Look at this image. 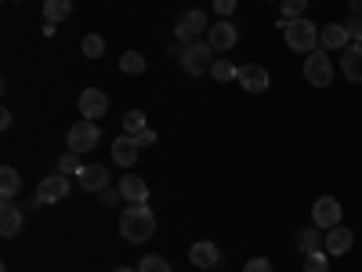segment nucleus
<instances>
[{"label":"nucleus","mask_w":362,"mask_h":272,"mask_svg":"<svg viewBox=\"0 0 362 272\" xmlns=\"http://www.w3.org/2000/svg\"><path fill=\"white\" fill-rule=\"evenodd\" d=\"M69 196V178L66 174H47L44 181H40V186H37V200L40 203H62Z\"/></svg>","instance_id":"obj_9"},{"label":"nucleus","mask_w":362,"mask_h":272,"mask_svg":"<svg viewBox=\"0 0 362 272\" xmlns=\"http://www.w3.org/2000/svg\"><path fill=\"white\" fill-rule=\"evenodd\" d=\"M145 55L141 51H124V55H119V69H124L127 76H141L145 73Z\"/></svg>","instance_id":"obj_23"},{"label":"nucleus","mask_w":362,"mask_h":272,"mask_svg":"<svg viewBox=\"0 0 362 272\" xmlns=\"http://www.w3.org/2000/svg\"><path fill=\"white\" fill-rule=\"evenodd\" d=\"M297 247L312 254V251H326V232H319V225H308V229H300L297 232Z\"/></svg>","instance_id":"obj_20"},{"label":"nucleus","mask_w":362,"mask_h":272,"mask_svg":"<svg viewBox=\"0 0 362 272\" xmlns=\"http://www.w3.org/2000/svg\"><path fill=\"white\" fill-rule=\"evenodd\" d=\"M22 229V210L15 207V200H4V203H0V236H15Z\"/></svg>","instance_id":"obj_19"},{"label":"nucleus","mask_w":362,"mask_h":272,"mask_svg":"<svg viewBox=\"0 0 362 272\" xmlns=\"http://www.w3.org/2000/svg\"><path fill=\"white\" fill-rule=\"evenodd\" d=\"M80 51H83L87 58H102V55H105V40H102L98 33H87L83 44H80Z\"/></svg>","instance_id":"obj_27"},{"label":"nucleus","mask_w":362,"mask_h":272,"mask_svg":"<svg viewBox=\"0 0 362 272\" xmlns=\"http://www.w3.org/2000/svg\"><path fill=\"white\" fill-rule=\"evenodd\" d=\"M319 44H322L326 51H344V47L351 44L344 22H329V26H322V29H319Z\"/></svg>","instance_id":"obj_15"},{"label":"nucleus","mask_w":362,"mask_h":272,"mask_svg":"<svg viewBox=\"0 0 362 272\" xmlns=\"http://www.w3.org/2000/svg\"><path fill=\"white\" fill-rule=\"evenodd\" d=\"M305 272H329L326 251H312V254H305Z\"/></svg>","instance_id":"obj_29"},{"label":"nucleus","mask_w":362,"mask_h":272,"mask_svg":"<svg viewBox=\"0 0 362 272\" xmlns=\"http://www.w3.org/2000/svg\"><path fill=\"white\" fill-rule=\"evenodd\" d=\"M308 8V0H283V18H300Z\"/></svg>","instance_id":"obj_30"},{"label":"nucleus","mask_w":362,"mask_h":272,"mask_svg":"<svg viewBox=\"0 0 362 272\" xmlns=\"http://www.w3.org/2000/svg\"><path fill=\"white\" fill-rule=\"evenodd\" d=\"M76 106H80V116L83 120H102L109 113V98H105V91H98V87H83Z\"/></svg>","instance_id":"obj_8"},{"label":"nucleus","mask_w":362,"mask_h":272,"mask_svg":"<svg viewBox=\"0 0 362 272\" xmlns=\"http://www.w3.org/2000/svg\"><path fill=\"white\" fill-rule=\"evenodd\" d=\"M341 218H344V210H341V200L337 196H319L312 203V222L319 229H334V225H341Z\"/></svg>","instance_id":"obj_7"},{"label":"nucleus","mask_w":362,"mask_h":272,"mask_svg":"<svg viewBox=\"0 0 362 272\" xmlns=\"http://www.w3.org/2000/svg\"><path fill=\"white\" fill-rule=\"evenodd\" d=\"M0 128H4V131L11 128V109H4V113H0Z\"/></svg>","instance_id":"obj_36"},{"label":"nucleus","mask_w":362,"mask_h":272,"mask_svg":"<svg viewBox=\"0 0 362 272\" xmlns=\"http://www.w3.org/2000/svg\"><path fill=\"white\" fill-rule=\"evenodd\" d=\"M210 76H214L218 84H228V80H235V76H239V66H232L228 58H218V62L210 66Z\"/></svg>","instance_id":"obj_24"},{"label":"nucleus","mask_w":362,"mask_h":272,"mask_svg":"<svg viewBox=\"0 0 362 272\" xmlns=\"http://www.w3.org/2000/svg\"><path fill=\"white\" fill-rule=\"evenodd\" d=\"M134 142H138L141 149H148V145H156V131H153V128H145V131H138V135H134Z\"/></svg>","instance_id":"obj_33"},{"label":"nucleus","mask_w":362,"mask_h":272,"mask_svg":"<svg viewBox=\"0 0 362 272\" xmlns=\"http://www.w3.org/2000/svg\"><path fill=\"white\" fill-rule=\"evenodd\" d=\"M80 189H87V193H102V189H109V167H102V164L83 167V171H80Z\"/></svg>","instance_id":"obj_18"},{"label":"nucleus","mask_w":362,"mask_h":272,"mask_svg":"<svg viewBox=\"0 0 362 272\" xmlns=\"http://www.w3.org/2000/svg\"><path fill=\"white\" fill-rule=\"evenodd\" d=\"M112 272H138V268H131V265H119V268H112Z\"/></svg>","instance_id":"obj_38"},{"label":"nucleus","mask_w":362,"mask_h":272,"mask_svg":"<svg viewBox=\"0 0 362 272\" xmlns=\"http://www.w3.org/2000/svg\"><path fill=\"white\" fill-rule=\"evenodd\" d=\"M348 8H351V15H362V0H351Z\"/></svg>","instance_id":"obj_37"},{"label":"nucleus","mask_w":362,"mask_h":272,"mask_svg":"<svg viewBox=\"0 0 362 272\" xmlns=\"http://www.w3.org/2000/svg\"><path fill=\"white\" fill-rule=\"evenodd\" d=\"M341 73H344V80L362 84V44H358V40H351V44L341 51Z\"/></svg>","instance_id":"obj_11"},{"label":"nucleus","mask_w":362,"mask_h":272,"mask_svg":"<svg viewBox=\"0 0 362 272\" xmlns=\"http://www.w3.org/2000/svg\"><path fill=\"white\" fill-rule=\"evenodd\" d=\"M153 232H156V215L148 210V203H131L119 215V236L131 239V244H145Z\"/></svg>","instance_id":"obj_1"},{"label":"nucleus","mask_w":362,"mask_h":272,"mask_svg":"<svg viewBox=\"0 0 362 272\" xmlns=\"http://www.w3.org/2000/svg\"><path fill=\"white\" fill-rule=\"evenodd\" d=\"M214 55H218V51L210 47L206 40H196V44H185V47H181V58H177V62H181V69H185L189 76H199V73H210V66L218 62Z\"/></svg>","instance_id":"obj_3"},{"label":"nucleus","mask_w":362,"mask_h":272,"mask_svg":"<svg viewBox=\"0 0 362 272\" xmlns=\"http://www.w3.org/2000/svg\"><path fill=\"white\" fill-rule=\"evenodd\" d=\"M239 84H243V91H250V95H261V91H268V69L264 66H254V62H247V66H239V76H235Z\"/></svg>","instance_id":"obj_10"},{"label":"nucleus","mask_w":362,"mask_h":272,"mask_svg":"<svg viewBox=\"0 0 362 272\" xmlns=\"http://www.w3.org/2000/svg\"><path fill=\"white\" fill-rule=\"evenodd\" d=\"M138 272H170V261L163 254H145L138 261Z\"/></svg>","instance_id":"obj_26"},{"label":"nucleus","mask_w":362,"mask_h":272,"mask_svg":"<svg viewBox=\"0 0 362 272\" xmlns=\"http://www.w3.org/2000/svg\"><path fill=\"white\" fill-rule=\"evenodd\" d=\"M58 174H66V178H80L83 164H80V153H66V157H58Z\"/></svg>","instance_id":"obj_25"},{"label":"nucleus","mask_w":362,"mask_h":272,"mask_svg":"<svg viewBox=\"0 0 362 272\" xmlns=\"http://www.w3.org/2000/svg\"><path fill=\"white\" fill-rule=\"evenodd\" d=\"M119 196H124L127 203H148V186H145V178L124 174V178H119Z\"/></svg>","instance_id":"obj_17"},{"label":"nucleus","mask_w":362,"mask_h":272,"mask_svg":"<svg viewBox=\"0 0 362 272\" xmlns=\"http://www.w3.org/2000/svg\"><path fill=\"white\" fill-rule=\"evenodd\" d=\"M98 138H102V131H98V120H76V124L69 128V135H66V142H69V153H90V149L98 145Z\"/></svg>","instance_id":"obj_4"},{"label":"nucleus","mask_w":362,"mask_h":272,"mask_svg":"<svg viewBox=\"0 0 362 272\" xmlns=\"http://www.w3.org/2000/svg\"><path fill=\"white\" fill-rule=\"evenodd\" d=\"M305 80L312 87H329V84H334V62H329L326 51H312L305 58Z\"/></svg>","instance_id":"obj_5"},{"label":"nucleus","mask_w":362,"mask_h":272,"mask_svg":"<svg viewBox=\"0 0 362 272\" xmlns=\"http://www.w3.org/2000/svg\"><path fill=\"white\" fill-rule=\"evenodd\" d=\"M148 124H145V113L141 109H131V113H124V131L127 135H138V131H145Z\"/></svg>","instance_id":"obj_28"},{"label":"nucleus","mask_w":362,"mask_h":272,"mask_svg":"<svg viewBox=\"0 0 362 272\" xmlns=\"http://www.w3.org/2000/svg\"><path fill=\"white\" fill-rule=\"evenodd\" d=\"M355 244V232L348 225H334V229H326V254H348Z\"/></svg>","instance_id":"obj_16"},{"label":"nucleus","mask_w":362,"mask_h":272,"mask_svg":"<svg viewBox=\"0 0 362 272\" xmlns=\"http://www.w3.org/2000/svg\"><path fill=\"white\" fill-rule=\"evenodd\" d=\"M235 4H239V0H214V11H218L221 18H228V15L235 11Z\"/></svg>","instance_id":"obj_35"},{"label":"nucleus","mask_w":362,"mask_h":272,"mask_svg":"<svg viewBox=\"0 0 362 272\" xmlns=\"http://www.w3.org/2000/svg\"><path fill=\"white\" fill-rule=\"evenodd\" d=\"M73 15V0H44V18L54 26V22H66Z\"/></svg>","instance_id":"obj_22"},{"label":"nucleus","mask_w":362,"mask_h":272,"mask_svg":"<svg viewBox=\"0 0 362 272\" xmlns=\"http://www.w3.org/2000/svg\"><path fill=\"white\" fill-rule=\"evenodd\" d=\"M138 142H134V135H119L116 142H112V164L116 167H134L138 164Z\"/></svg>","instance_id":"obj_12"},{"label":"nucleus","mask_w":362,"mask_h":272,"mask_svg":"<svg viewBox=\"0 0 362 272\" xmlns=\"http://www.w3.org/2000/svg\"><path fill=\"white\" fill-rule=\"evenodd\" d=\"M203 29H206V15L203 11H185V15H177V22H174V40L177 44H196Z\"/></svg>","instance_id":"obj_6"},{"label":"nucleus","mask_w":362,"mask_h":272,"mask_svg":"<svg viewBox=\"0 0 362 272\" xmlns=\"http://www.w3.org/2000/svg\"><path fill=\"white\" fill-rule=\"evenodd\" d=\"M235 40H239V33H235L232 22H214V26H210V33H206V44L214 51H232Z\"/></svg>","instance_id":"obj_14"},{"label":"nucleus","mask_w":362,"mask_h":272,"mask_svg":"<svg viewBox=\"0 0 362 272\" xmlns=\"http://www.w3.org/2000/svg\"><path fill=\"white\" fill-rule=\"evenodd\" d=\"M279 22H286V26H279L286 47H290V51H300V55L308 58V55L315 51V44H319V29H315L308 18H279Z\"/></svg>","instance_id":"obj_2"},{"label":"nucleus","mask_w":362,"mask_h":272,"mask_svg":"<svg viewBox=\"0 0 362 272\" xmlns=\"http://www.w3.org/2000/svg\"><path fill=\"white\" fill-rule=\"evenodd\" d=\"M119 200H124V196H119V189H102V193H98V203H102V207H116Z\"/></svg>","instance_id":"obj_32"},{"label":"nucleus","mask_w":362,"mask_h":272,"mask_svg":"<svg viewBox=\"0 0 362 272\" xmlns=\"http://www.w3.org/2000/svg\"><path fill=\"white\" fill-rule=\"evenodd\" d=\"M22 189V178L15 167H0V200H15Z\"/></svg>","instance_id":"obj_21"},{"label":"nucleus","mask_w":362,"mask_h":272,"mask_svg":"<svg viewBox=\"0 0 362 272\" xmlns=\"http://www.w3.org/2000/svg\"><path fill=\"white\" fill-rule=\"evenodd\" d=\"M344 29H348V37L362 44V15H348L344 18Z\"/></svg>","instance_id":"obj_31"},{"label":"nucleus","mask_w":362,"mask_h":272,"mask_svg":"<svg viewBox=\"0 0 362 272\" xmlns=\"http://www.w3.org/2000/svg\"><path fill=\"white\" fill-rule=\"evenodd\" d=\"M243 272H272V261L268 258H254V261L243 265Z\"/></svg>","instance_id":"obj_34"},{"label":"nucleus","mask_w":362,"mask_h":272,"mask_svg":"<svg viewBox=\"0 0 362 272\" xmlns=\"http://www.w3.org/2000/svg\"><path fill=\"white\" fill-rule=\"evenodd\" d=\"M189 261L196 268H218L221 251H218V244H210V239H199V244H192V251H189Z\"/></svg>","instance_id":"obj_13"}]
</instances>
